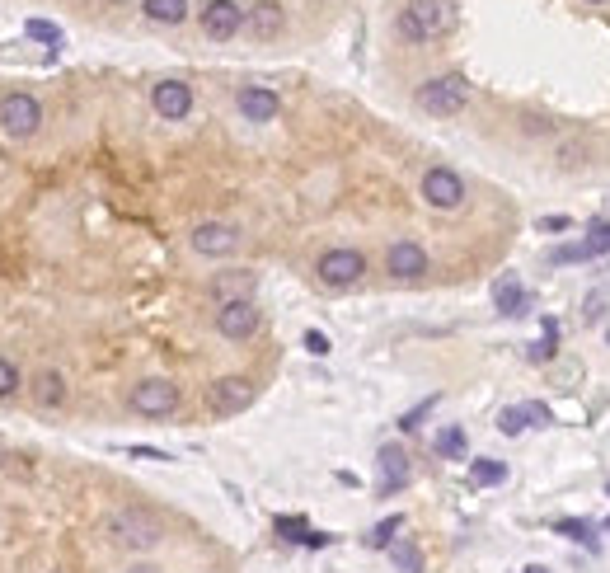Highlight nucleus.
I'll return each instance as SVG.
<instances>
[{"label":"nucleus","mask_w":610,"mask_h":573,"mask_svg":"<svg viewBox=\"0 0 610 573\" xmlns=\"http://www.w3.org/2000/svg\"><path fill=\"white\" fill-rule=\"evenodd\" d=\"M456 19V0H409L399 10V38L404 43H437V38L456 29Z\"/></svg>","instance_id":"1"},{"label":"nucleus","mask_w":610,"mask_h":573,"mask_svg":"<svg viewBox=\"0 0 610 573\" xmlns=\"http://www.w3.org/2000/svg\"><path fill=\"white\" fill-rule=\"evenodd\" d=\"M104 531H108V541L113 545H122V550H155V545L165 541V522L155 517L151 508H113L108 512V522H104Z\"/></svg>","instance_id":"2"},{"label":"nucleus","mask_w":610,"mask_h":573,"mask_svg":"<svg viewBox=\"0 0 610 573\" xmlns=\"http://www.w3.org/2000/svg\"><path fill=\"white\" fill-rule=\"evenodd\" d=\"M413 104H418L423 113H432V118H451V113H460L465 104H470V80L460 76V71L432 76V80H423V85H418Z\"/></svg>","instance_id":"3"},{"label":"nucleus","mask_w":610,"mask_h":573,"mask_svg":"<svg viewBox=\"0 0 610 573\" xmlns=\"http://www.w3.org/2000/svg\"><path fill=\"white\" fill-rule=\"evenodd\" d=\"M127 404H132V414H141V419H165V414L179 409V386H174L169 376H151V381H137V386H132Z\"/></svg>","instance_id":"4"},{"label":"nucleus","mask_w":610,"mask_h":573,"mask_svg":"<svg viewBox=\"0 0 610 573\" xmlns=\"http://www.w3.org/2000/svg\"><path fill=\"white\" fill-rule=\"evenodd\" d=\"M366 273V254L362 249H348V245H338V249H324L320 254V264H315V278L324 282V287H352V282Z\"/></svg>","instance_id":"5"},{"label":"nucleus","mask_w":610,"mask_h":573,"mask_svg":"<svg viewBox=\"0 0 610 573\" xmlns=\"http://www.w3.org/2000/svg\"><path fill=\"white\" fill-rule=\"evenodd\" d=\"M254 381L249 376H221V381H212L207 386V409H212L216 419H235V414H244L249 404H254Z\"/></svg>","instance_id":"6"},{"label":"nucleus","mask_w":610,"mask_h":573,"mask_svg":"<svg viewBox=\"0 0 610 573\" xmlns=\"http://www.w3.org/2000/svg\"><path fill=\"white\" fill-rule=\"evenodd\" d=\"M0 127H5L10 137H33V132L43 127V104L24 90L5 94V99H0Z\"/></svg>","instance_id":"7"},{"label":"nucleus","mask_w":610,"mask_h":573,"mask_svg":"<svg viewBox=\"0 0 610 573\" xmlns=\"http://www.w3.org/2000/svg\"><path fill=\"white\" fill-rule=\"evenodd\" d=\"M423 202L437 207V212H456L460 202H465V179L456 170H446V165H432L423 174Z\"/></svg>","instance_id":"8"},{"label":"nucleus","mask_w":610,"mask_h":573,"mask_svg":"<svg viewBox=\"0 0 610 573\" xmlns=\"http://www.w3.org/2000/svg\"><path fill=\"white\" fill-rule=\"evenodd\" d=\"M188 245L198 249L202 259H226V254L240 249V231H235L230 221H202V226H193Z\"/></svg>","instance_id":"9"},{"label":"nucleus","mask_w":610,"mask_h":573,"mask_svg":"<svg viewBox=\"0 0 610 573\" xmlns=\"http://www.w3.org/2000/svg\"><path fill=\"white\" fill-rule=\"evenodd\" d=\"M254 329H259V306L254 301H226V306H216V334L230 343H244L254 339Z\"/></svg>","instance_id":"10"},{"label":"nucleus","mask_w":610,"mask_h":573,"mask_svg":"<svg viewBox=\"0 0 610 573\" xmlns=\"http://www.w3.org/2000/svg\"><path fill=\"white\" fill-rule=\"evenodd\" d=\"M244 29V10L235 0H207V10H202V33L216 38V43H226L235 33Z\"/></svg>","instance_id":"11"},{"label":"nucleus","mask_w":610,"mask_h":573,"mask_svg":"<svg viewBox=\"0 0 610 573\" xmlns=\"http://www.w3.org/2000/svg\"><path fill=\"white\" fill-rule=\"evenodd\" d=\"M151 109L165 118V123H179L193 113V90L183 85V80H160L151 90Z\"/></svg>","instance_id":"12"},{"label":"nucleus","mask_w":610,"mask_h":573,"mask_svg":"<svg viewBox=\"0 0 610 573\" xmlns=\"http://www.w3.org/2000/svg\"><path fill=\"white\" fill-rule=\"evenodd\" d=\"M385 273L404 282H418L427 273V249L413 245V240H399V245L385 249Z\"/></svg>","instance_id":"13"},{"label":"nucleus","mask_w":610,"mask_h":573,"mask_svg":"<svg viewBox=\"0 0 610 573\" xmlns=\"http://www.w3.org/2000/svg\"><path fill=\"white\" fill-rule=\"evenodd\" d=\"M376 465H381V494H399L404 484L413 480V470H409V451L404 447H381V456H376Z\"/></svg>","instance_id":"14"},{"label":"nucleus","mask_w":610,"mask_h":573,"mask_svg":"<svg viewBox=\"0 0 610 573\" xmlns=\"http://www.w3.org/2000/svg\"><path fill=\"white\" fill-rule=\"evenodd\" d=\"M235 104H240V113L249 118V123H273L277 118V94L268 90V85H244L240 94H235Z\"/></svg>","instance_id":"15"},{"label":"nucleus","mask_w":610,"mask_h":573,"mask_svg":"<svg viewBox=\"0 0 610 573\" xmlns=\"http://www.w3.org/2000/svg\"><path fill=\"white\" fill-rule=\"evenodd\" d=\"M282 5H273V0H259V5H249L244 10V29L254 33V38H277L282 33Z\"/></svg>","instance_id":"16"},{"label":"nucleus","mask_w":610,"mask_h":573,"mask_svg":"<svg viewBox=\"0 0 610 573\" xmlns=\"http://www.w3.org/2000/svg\"><path fill=\"white\" fill-rule=\"evenodd\" d=\"M212 296H216V306H226V301H254V273L230 268V273H221L212 282Z\"/></svg>","instance_id":"17"},{"label":"nucleus","mask_w":610,"mask_h":573,"mask_svg":"<svg viewBox=\"0 0 610 573\" xmlns=\"http://www.w3.org/2000/svg\"><path fill=\"white\" fill-rule=\"evenodd\" d=\"M493 306H498V315H526L531 310V292L517 278H503L493 287Z\"/></svg>","instance_id":"18"},{"label":"nucleus","mask_w":610,"mask_h":573,"mask_svg":"<svg viewBox=\"0 0 610 573\" xmlns=\"http://www.w3.org/2000/svg\"><path fill=\"white\" fill-rule=\"evenodd\" d=\"M33 400L43 409H61L66 404V376L61 372H38L33 376Z\"/></svg>","instance_id":"19"},{"label":"nucleus","mask_w":610,"mask_h":573,"mask_svg":"<svg viewBox=\"0 0 610 573\" xmlns=\"http://www.w3.org/2000/svg\"><path fill=\"white\" fill-rule=\"evenodd\" d=\"M277 536H282V541H296V545H310V550L329 545V536H324V531L305 527V517H277Z\"/></svg>","instance_id":"20"},{"label":"nucleus","mask_w":610,"mask_h":573,"mask_svg":"<svg viewBox=\"0 0 610 573\" xmlns=\"http://www.w3.org/2000/svg\"><path fill=\"white\" fill-rule=\"evenodd\" d=\"M141 10L155 24H183L188 19V0H141Z\"/></svg>","instance_id":"21"},{"label":"nucleus","mask_w":610,"mask_h":573,"mask_svg":"<svg viewBox=\"0 0 610 573\" xmlns=\"http://www.w3.org/2000/svg\"><path fill=\"white\" fill-rule=\"evenodd\" d=\"M507 480V465L493 461V456H474L470 461V484H479V489H493V484Z\"/></svg>","instance_id":"22"},{"label":"nucleus","mask_w":610,"mask_h":573,"mask_svg":"<svg viewBox=\"0 0 610 573\" xmlns=\"http://www.w3.org/2000/svg\"><path fill=\"white\" fill-rule=\"evenodd\" d=\"M432 451L442 456V461H465V428H442V433L432 437Z\"/></svg>","instance_id":"23"},{"label":"nucleus","mask_w":610,"mask_h":573,"mask_svg":"<svg viewBox=\"0 0 610 573\" xmlns=\"http://www.w3.org/2000/svg\"><path fill=\"white\" fill-rule=\"evenodd\" d=\"M554 536H568V541L573 545H587V550H601V545H596V536H592V522H582V517H559V522H554Z\"/></svg>","instance_id":"24"},{"label":"nucleus","mask_w":610,"mask_h":573,"mask_svg":"<svg viewBox=\"0 0 610 573\" xmlns=\"http://www.w3.org/2000/svg\"><path fill=\"white\" fill-rule=\"evenodd\" d=\"M582 249H587V259H601V254L610 249V221L606 217L587 221V240H582Z\"/></svg>","instance_id":"25"},{"label":"nucleus","mask_w":610,"mask_h":573,"mask_svg":"<svg viewBox=\"0 0 610 573\" xmlns=\"http://www.w3.org/2000/svg\"><path fill=\"white\" fill-rule=\"evenodd\" d=\"M399 531H404V517L395 512V517H385V522H376V531L366 536V545H371V550H390Z\"/></svg>","instance_id":"26"},{"label":"nucleus","mask_w":610,"mask_h":573,"mask_svg":"<svg viewBox=\"0 0 610 573\" xmlns=\"http://www.w3.org/2000/svg\"><path fill=\"white\" fill-rule=\"evenodd\" d=\"M390 559H395L399 573H423V555H418V545L413 541H395L390 545Z\"/></svg>","instance_id":"27"},{"label":"nucleus","mask_w":610,"mask_h":573,"mask_svg":"<svg viewBox=\"0 0 610 573\" xmlns=\"http://www.w3.org/2000/svg\"><path fill=\"white\" fill-rule=\"evenodd\" d=\"M526 428H531V423H526V409H521V404H512V409H503V414H498V433H503V437H521Z\"/></svg>","instance_id":"28"},{"label":"nucleus","mask_w":610,"mask_h":573,"mask_svg":"<svg viewBox=\"0 0 610 573\" xmlns=\"http://www.w3.org/2000/svg\"><path fill=\"white\" fill-rule=\"evenodd\" d=\"M437 409V395H427L423 404H413L409 414H399V433H413V428H423V419Z\"/></svg>","instance_id":"29"},{"label":"nucleus","mask_w":610,"mask_h":573,"mask_svg":"<svg viewBox=\"0 0 610 573\" xmlns=\"http://www.w3.org/2000/svg\"><path fill=\"white\" fill-rule=\"evenodd\" d=\"M24 386V376H19V367L10 362V357H0V400H10L15 390Z\"/></svg>","instance_id":"30"},{"label":"nucleus","mask_w":610,"mask_h":573,"mask_svg":"<svg viewBox=\"0 0 610 573\" xmlns=\"http://www.w3.org/2000/svg\"><path fill=\"white\" fill-rule=\"evenodd\" d=\"M24 33H29V38H38V43H52V47L61 43V29H57V24H47V19H29V24H24Z\"/></svg>","instance_id":"31"},{"label":"nucleus","mask_w":610,"mask_h":573,"mask_svg":"<svg viewBox=\"0 0 610 573\" xmlns=\"http://www.w3.org/2000/svg\"><path fill=\"white\" fill-rule=\"evenodd\" d=\"M545 259L549 264H582V259H587V249L582 245H559V249H549Z\"/></svg>","instance_id":"32"},{"label":"nucleus","mask_w":610,"mask_h":573,"mask_svg":"<svg viewBox=\"0 0 610 573\" xmlns=\"http://www.w3.org/2000/svg\"><path fill=\"white\" fill-rule=\"evenodd\" d=\"M521 409H526V423H531V428H549V423H554L549 404H540V400H526Z\"/></svg>","instance_id":"33"},{"label":"nucleus","mask_w":610,"mask_h":573,"mask_svg":"<svg viewBox=\"0 0 610 573\" xmlns=\"http://www.w3.org/2000/svg\"><path fill=\"white\" fill-rule=\"evenodd\" d=\"M329 334H320V329H305V353H315V357H329Z\"/></svg>","instance_id":"34"},{"label":"nucleus","mask_w":610,"mask_h":573,"mask_svg":"<svg viewBox=\"0 0 610 573\" xmlns=\"http://www.w3.org/2000/svg\"><path fill=\"white\" fill-rule=\"evenodd\" d=\"M568 226H573V221H568V217H540V231H568Z\"/></svg>","instance_id":"35"},{"label":"nucleus","mask_w":610,"mask_h":573,"mask_svg":"<svg viewBox=\"0 0 610 573\" xmlns=\"http://www.w3.org/2000/svg\"><path fill=\"white\" fill-rule=\"evenodd\" d=\"M132 456H141V461H169L165 451H155V447H127Z\"/></svg>","instance_id":"36"},{"label":"nucleus","mask_w":610,"mask_h":573,"mask_svg":"<svg viewBox=\"0 0 610 573\" xmlns=\"http://www.w3.org/2000/svg\"><path fill=\"white\" fill-rule=\"evenodd\" d=\"M127 573H160V569H151V564H137V569H127Z\"/></svg>","instance_id":"37"},{"label":"nucleus","mask_w":610,"mask_h":573,"mask_svg":"<svg viewBox=\"0 0 610 573\" xmlns=\"http://www.w3.org/2000/svg\"><path fill=\"white\" fill-rule=\"evenodd\" d=\"M526 573H549V569H545V564H531V569H526Z\"/></svg>","instance_id":"38"},{"label":"nucleus","mask_w":610,"mask_h":573,"mask_svg":"<svg viewBox=\"0 0 610 573\" xmlns=\"http://www.w3.org/2000/svg\"><path fill=\"white\" fill-rule=\"evenodd\" d=\"M592 5H606V0H592Z\"/></svg>","instance_id":"39"},{"label":"nucleus","mask_w":610,"mask_h":573,"mask_svg":"<svg viewBox=\"0 0 610 573\" xmlns=\"http://www.w3.org/2000/svg\"><path fill=\"white\" fill-rule=\"evenodd\" d=\"M606 531H610V517H606Z\"/></svg>","instance_id":"40"},{"label":"nucleus","mask_w":610,"mask_h":573,"mask_svg":"<svg viewBox=\"0 0 610 573\" xmlns=\"http://www.w3.org/2000/svg\"><path fill=\"white\" fill-rule=\"evenodd\" d=\"M606 498H610V484H606Z\"/></svg>","instance_id":"41"}]
</instances>
